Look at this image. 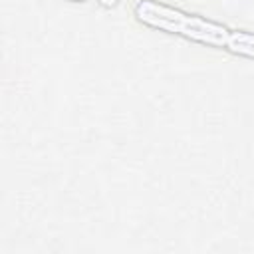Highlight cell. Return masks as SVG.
<instances>
[{"mask_svg":"<svg viewBox=\"0 0 254 254\" xmlns=\"http://www.w3.org/2000/svg\"><path fill=\"white\" fill-rule=\"evenodd\" d=\"M133 16L139 24L147 28L179 36L192 44L226 50L228 54L236 38V30H230L220 22H214L206 16L187 12L183 8L159 0H137L133 6Z\"/></svg>","mask_w":254,"mask_h":254,"instance_id":"cell-1","label":"cell"},{"mask_svg":"<svg viewBox=\"0 0 254 254\" xmlns=\"http://www.w3.org/2000/svg\"><path fill=\"white\" fill-rule=\"evenodd\" d=\"M99 2V6H103V8H115L117 4H119V0H97Z\"/></svg>","mask_w":254,"mask_h":254,"instance_id":"cell-2","label":"cell"},{"mask_svg":"<svg viewBox=\"0 0 254 254\" xmlns=\"http://www.w3.org/2000/svg\"><path fill=\"white\" fill-rule=\"evenodd\" d=\"M67 2H73V4H81V2H87V0H67Z\"/></svg>","mask_w":254,"mask_h":254,"instance_id":"cell-3","label":"cell"}]
</instances>
